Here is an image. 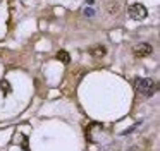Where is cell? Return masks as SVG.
Listing matches in <instances>:
<instances>
[{
	"label": "cell",
	"mask_w": 160,
	"mask_h": 151,
	"mask_svg": "<svg viewBox=\"0 0 160 151\" xmlns=\"http://www.w3.org/2000/svg\"><path fill=\"white\" fill-rule=\"evenodd\" d=\"M134 88H136V91L139 93V95H143V96H152L153 93H155V81H152V79H148V77H138L134 81Z\"/></svg>",
	"instance_id": "6da1fadb"
},
{
	"label": "cell",
	"mask_w": 160,
	"mask_h": 151,
	"mask_svg": "<svg viewBox=\"0 0 160 151\" xmlns=\"http://www.w3.org/2000/svg\"><path fill=\"white\" fill-rule=\"evenodd\" d=\"M128 12H129V17L134 21H141L148 16V10H146V7L143 3H132V5H129Z\"/></svg>",
	"instance_id": "7a4b0ae2"
},
{
	"label": "cell",
	"mask_w": 160,
	"mask_h": 151,
	"mask_svg": "<svg viewBox=\"0 0 160 151\" xmlns=\"http://www.w3.org/2000/svg\"><path fill=\"white\" fill-rule=\"evenodd\" d=\"M153 53V46L150 43H138L134 46V55L136 57H148V55Z\"/></svg>",
	"instance_id": "3957f363"
},
{
	"label": "cell",
	"mask_w": 160,
	"mask_h": 151,
	"mask_svg": "<svg viewBox=\"0 0 160 151\" xmlns=\"http://www.w3.org/2000/svg\"><path fill=\"white\" fill-rule=\"evenodd\" d=\"M107 53V48L103 45H97V46H91L90 48V55L91 57H103Z\"/></svg>",
	"instance_id": "277c9868"
},
{
	"label": "cell",
	"mask_w": 160,
	"mask_h": 151,
	"mask_svg": "<svg viewBox=\"0 0 160 151\" xmlns=\"http://www.w3.org/2000/svg\"><path fill=\"white\" fill-rule=\"evenodd\" d=\"M57 60L62 62V64H69V62H71V55H69V51H66V50H59V51H57Z\"/></svg>",
	"instance_id": "5b68a950"
},
{
	"label": "cell",
	"mask_w": 160,
	"mask_h": 151,
	"mask_svg": "<svg viewBox=\"0 0 160 151\" xmlns=\"http://www.w3.org/2000/svg\"><path fill=\"white\" fill-rule=\"evenodd\" d=\"M0 89H2L4 96H7L9 93L12 91V88H11V84H9V81H7V79H0Z\"/></svg>",
	"instance_id": "8992f818"
},
{
	"label": "cell",
	"mask_w": 160,
	"mask_h": 151,
	"mask_svg": "<svg viewBox=\"0 0 160 151\" xmlns=\"http://www.w3.org/2000/svg\"><path fill=\"white\" fill-rule=\"evenodd\" d=\"M21 149L22 151H29V148H28V137H26L24 134L21 136Z\"/></svg>",
	"instance_id": "52a82bcc"
},
{
	"label": "cell",
	"mask_w": 160,
	"mask_h": 151,
	"mask_svg": "<svg viewBox=\"0 0 160 151\" xmlns=\"http://www.w3.org/2000/svg\"><path fill=\"white\" fill-rule=\"evenodd\" d=\"M83 12H84V16H86V17H91V16H95V9H91V7H88V9H84Z\"/></svg>",
	"instance_id": "ba28073f"
},
{
	"label": "cell",
	"mask_w": 160,
	"mask_h": 151,
	"mask_svg": "<svg viewBox=\"0 0 160 151\" xmlns=\"http://www.w3.org/2000/svg\"><path fill=\"white\" fill-rule=\"evenodd\" d=\"M138 125H139V124H134V125H132V127H129L128 130H124V132H122V134H126V136H128V134H131V132H132V130H134V129H138Z\"/></svg>",
	"instance_id": "9c48e42d"
}]
</instances>
